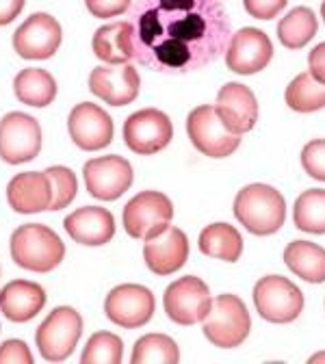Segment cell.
Returning a JSON list of instances; mask_svg holds the SVG:
<instances>
[{
  "label": "cell",
  "instance_id": "603a6c76",
  "mask_svg": "<svg viewBox=\"0 0 325 364\" xmlns=\"http://www.w3.org/2000/svg\"><path fill=\"white\" fill-rule=\"evenodd\" d=\"M94 55L109 65H124L132 59V41L128 20L105 24L91 39Z\"/></svg>",
  "mask_w": 325,
  "mask_h": 364
},
{
  "label": "cell",
  "instance_id": "7c38bea8",
  "mask_svg": "<svg viewBox=\"0 0 325 364\" xmlns=\"http://www.w3.org/2000/svg\"><path fill=\"white\" fill-rule=\"evenodd\" d=\"M85 185L91 198L102 202L119 200L132 187V165L117 154L98 156L85 163L82 167Z\"/></svg>",
  "mask_w": 325,
  "mask_h": 364
},
{
  "label": "cell",
  "instance_id": "4fadbf2b",
  "mask_svg": "<svg viewBox=\"0 0 325 364\" xmlns=\"http://www.w3.org/2000/svg\"><path fill=\"white\" fill-rule=\"evenodd\" d=\"M154 308L156 301L152 291L142 284H119L105 299L107 318L126 330L144 328L152 318Z\"/></svg>",
  "mask_w": 325,
  "mask_h": 364
},
{
  "label": "cell",
  "instance_id": "8fae6325",
  "mask_svg": "<svg viewBox=\"0 0 325 364\" xmlns=\"http://www.w3.org/2000/svg\"><path fill=\"white\" fill-rule=\"evenodd\" d=\"M213 304L211 291L204 280L184 276L171 282L165 291L163 306L167 316L178 326H196L208 314Z\"/></svg>",
  "mask_w": 325,
  "mask_h": 364
},
{
  "label": "cell",
  "instance_id": "ba28073f",
  "mask_svg": "<svg viewBox=\"0 0 325 364\" xmlns=\"http://www.w3.org/2000/svg\"><path fill=\"white\" fill-rule=\"evenodd\" d=\"M187 134L193 148L211 159H225L241 146V134L228 130L211 105H202L189 113Z\"/></svg>",
  "mask_w": 325,
  "mask_h": 364
},
{
  "label": "cell",
  "instance_id": "d6a6232c",
  "mask_svg": "<svg viewBox=\"0 0 325 364\" xmlns=\"http://www.w3.org/2000/svg\"><path fill=\"white\" fill-rule=\"evenodd\" d=\"M302 167L310 178L325 182V139H312L304 146Z\"/></svg>",
  "mask_w": 325,
  "mask_h": 364
},
{
  "label": "cell",
  "instance_id": "d6986e66",
  "mask_svg": "<svg viewBox=\"0 0 325 364\" xmlns=\"http://www.w3.org/2000/svg\"><path fill=\"white\" fill-rule=\"evenodd\" d=\"M217 115L235 134L250 132L258 122V102L254 91L241 82H225L217 94Z\"/></svg>",
  "mask_w": 325,
  "mask_h": 364
},
{
  "label": "cell",
  "instance_id": "7a4b0ae2",
  "mask_svg": "<svg viewBox=\"0 0 325 364\" xmlns=\"http://www.w3.org/2000/svg\"><path fill=\"white\" fill-rule=\"evenodd\" d=\"M235 217L247 232L256 237L275 235L287 221L284 196L269 185H247L235 198Z\"/></svg>",
  "mask_w": 325,
  "mask_h": 364
},
{
  "label": "cell",
  "instance_id": "9c48e42d",
  "mask_svg": "<svg viewBox=\"0 0 325 364\" xmlns=\"http://www.w3.org/2000/svg\"><path fill=\"white\" fill-rule=\"evenodd\" d=\"M41 126L33 115L14 111L0 119V159L9 165L33 161L41 152Z\"/></svg>",
  "mask_w": 325,
  "mask_h": 364
},
{
  "label": "cell",
  "instance_id": "1f68e13d",
  "mask_svg": "<svg viewBox=\"0 0 325 364\" xmlns=\"http://www.w3.org/2000/svg\"><path fill=\"white\" fill-rule=\"evenodd\" d=\"M46 176L50 180V187H53V204H50V210H61V208H68L76 193H78V180H76V173L63 165H55V167H48L46 169Z\"/></svg>",
  "mask_w": 325,
  "mask_h": 364
},
{
  "label": "cell",
  "instance_id": "ffe728a7",
  "mask_svg": "<svg viewBox=\"0 0 325 364\" xmlns=\"http://www.w3.org/2000/svg\"><path fill=\"white\" fill-rule=\"evenodd\" d=\"M65 232L80 245L98 247L115 237V217L100 206H82L70 213L63 221Z\"/></svg>",
  "mask_w": 325,
  "mask_h": 364
},
{
  "label": "cell",
  "instance_id": "4dcf8cb0",
  "mask_svg": "<svg viewBox=\"0 0 325 364\" xmlns=\"http://www.w3.org/2000/svg\"><path fill=\"white\" fill-rule=\"evenodd\" d=\"M124 355V343L117 334L96 332L85 345L80 355L82 364H119Z\"/></svg>",
  "mask_w": 325,
  "mask_h": 364
},
{
  "label": "cell",
  "instance_id": "7402d4cb",
  "mask_svg": "<svg viewBox=\"0 0 325 364\" xmlns=\"http://www.w3.org/2000/svg\"><path fill=\"white\" fill-rule=\"evenodd\" d=\"M46 291L31 280H14L0 289V312L11 323H26L46 306Z\"/></svg>",
  "mask_w": 325,
  "mask_h": 364
},
{
  "label": "cell",
  "instance_id": "3957f363",
  "mask_svg": "<svg viewBox=\"0 0 325 364\" xmlns=\"http://www.w3.org/2000/svg\"><path fill=\"white\" fill-rule=\"evenodd\" d=\"M11 260L35 273H48L65 258V243L48 225L26 223L11 235Z\"/></svg>",
  "mask_w": 325,
  "mask_h": 364
},
{
  "label": "cell",
  "instance_id": "f1b7e54d",
  "mask_svg": "<svg viewBox=\"0 0 325 364\" xmlns=\"http://www.w3.org/2000/svg\"><path fill=\"white\" fill-rule=\"evenodd\" d=\"M295 228L310 235H325V189H308L295 200Z\"/></svg>",
  "mask_w": 325,
  "mask_h": 364
},
{
  "label": "cell",
  "instance_id": "d590c367",
  "mask_svg": "<svg viewBox=\"0 0 325 364\" xmlns=\"http://www.w3.org/2000/svg\"><path fill=\"white\" fill-rule=\"evenodd\" d=\"M289 0H243L245 11L256 20H271L287 7Z\"/></svg>",
  "mask_w": 325,
  "mask_h": 364
},
{
  "label": "cell",
  "instance_id": "83f0119b",
  "mask_svg": "<svg viewBox=\"0 0 325 364\" xmlns=\"http://www.w3.org/2000/svg\"><path fill=\"white\" fill-rule=\"evenodd\" d=\"M284 100L291 111L314 113L325 107V85L314 80L310 72H302L289 82Z\"/></svg>",
  "mask_w": 325,
  "mask_h": 364
},
{
  "label": "cell",
  "instance_id": "d4e9b609",
  "mask_svg": "<svg viewBox=\"0 0 325 364\" xmlns=\"http://www.w3.org/2000/svg\"><path fill=\"white\" fill-rule=\"evenodd\" d=\"M14 91L22 105L43 109L57 98V80L50 72L39 68L22 70L14 80Z\"/></svg>",
  "mask_w": 325,
  "mask_h": 364
},
{
  "label": "cell",
  "instance_id": "44dd1931",
  "mask_svg": "<svg viewBox=\"0 0 325 364\" xmlns=\"http://www.w3.org/2000/svg\"><path fill=\"white\" fill-rule=\"evenodd\" d=\"M7 202L20 215L50 210L53 187L46 171L16 173L7 185Z\"/></svg>",
  "mask_w": 325,
  "mask_h": 364
},
{
  "label": "cell",
  "instance_id": "836d02e7",
  "mask_svg": "<svg viewBox=\"0 0 325 364\" xmlns=\"http://www.w3.org/2000/svg\"><path fill=\"white\" fill-rule=\"evenodd\" d=\"M0 364H33V353L24 341L9 338L0 345Z\"/></svg>",
  "mask_w": 325,
  "mask_h": 364
},
{
  "label": "cell",
  "instance_id": "30bf717a",
  "mask_svg": "<svg viewBox=\"0 0 325 364\" xmlns=\"http://www.w3.org/2000/svg\"><path fill=\"white\" fill-rule=\"evenodd\" d=\"M174 136V126L167 113L159 109H144L124 122V144L142 156H152L165 150Z\"/></svg>",
  "mask_w": 325,
  "mask_h": 364
},
{
  "label": "cell",
  "instance_id": "f546056e",
  "mask_svg": "<svg viewBox=\"0 0 325 364\" xmlns=\"http://www.w3.org/2000/svg\"><path fill=\"white\" fill-rule=\"evenodd\" d=\"M180 360L178 345L165 334H146L134 343L132 364H176Z\"/></svg>",
  "mask_w": 325,
  "mask_h": 364
},
{
  "label": "cell",
  "instance_id": "e575fe53",
  "mask_svg": "<svg viewBox=\"0 0 325 364\" xmlns=\"http://www.w3.org/2000/svg\"><path fill=\"white\" fill-rule=\"evenodd\" d=\"M85 5H87V11L94 18L109 20V18H117L126 14L130 7V0H85Z\"/></svg>",
  "mask_w": 325,
  "mask_h": 364
},
{
  "label": "cell",
  "instance_id": "5bb4252c",
  "mask_svg": "<svg viewBox=\"0 0 325 364\" xmlns=\"http://www.w3.org/2000/svg\"><path fill=\"white\" fill-rule=\"evenodd\" d=\"M63 28L48 14H33L14 33V50L22 59L43 61L50 59L61 46Z\"/></svg>",
  "mask_w": 325,
  "mask_h": 364
},
{
  "label": "cell",
  "instance_id": "6da1fadb",
  "mask_svg": "<svg viewBox=\"0 0 325 364\" xmlns=\"http://www.w3.org/2000/svg\"><path fill=\"white\" fill-rule=\"evenodd\" d=\"M128 24L132 59L167 74L217 61L230 41V18L219 0H134Z\"/></svg>",
  "mask_w": 325,
  "mask_h": 364
},
{
  "label": "cell",
  "instance_id": "2e32d148",
  "mask_svg": "<svg viewBox=\"0 0 325 364\" xmlns=\"http://www.w3.org/2000/svg\"><path fill=\"white\" fill-rule=\"evenodd\" d=\"M68 130L72 141L85 152L105 150L115 134L111 115L94 102H80L70 111Z\"/></svg>",
  "mask_w": 325,
  "mask_h": 364
},
{
  "label": "cell",
  "instance_id": "e0dca14e",
  "mask_svg": "<svg viewBox=\"0 0 325 364\" xmlns=\"http://www.w3.org/2000/svg\"><path fill=\"white\" fill-rule=\"evenodd\" d=\"M139 87H142L139 72L128 63L122 68L100 65L89 74V91L111 107H126L134 102L139 96Z\"/></svg>",
  "mask_w": 325,
  "mask_h": 364
},
{
  "label": "cell",
  "instance_id": "74e56055",
  "mask_svg": "<svg viewBox=\"0 0 325 364\" xmlns=\"http://www.w3.org/2000/svg\"><path fill=\"white\" fill-rule=\"evenodd\" d=\"M26 0H0V26L11 24L24 9Z\"/></svg>",
  "mask_w": 325,
  "mask_h": 364
},
{
  "label": "cell",
  "instance_id": "f35d334b",
  "mask_svg": "<svg viewBox=\"0 0 325 364\" xmlns=\"http://www.w3.org/2000/svg\"><path fill=\"white\" fill-rule=\"evenodd\" d=\"M308 362H310V364H325V351L310 355V360H308Z\"/></svg>",
  "mask_w": 325,
  "mask_h": 364
},
{
  "label": "cell",
  "instance_id": "52a82bcc",
  "mask_svg": "<svg viewBox=\"0 0 325 364\" xmlns=\"http://www.w3.org/2000/svg\"><path fill=\"white\" fill-rule=\"evenodd\" d=\"M254 306L269 323H293L304 310V293L289 278L267 276L254 287Z\"/></svg>",
  "mask_w": 325,
  "mask_h": 364
},
{
  "label": "cell",
  "instance_id": "5b68a950",
  "mask_svg": "<svg viewBox=\"0 0 325 364\" xmlns=\"http://www.w3.org/2000/svg\"><path fill=\"white\" fill-rule=\"evenodd\" d=\"M80 336H82V316L70 306H59L37 328L35 345L43 360L63 362L74 353Z\"/></svg>",
  "mask_w": 325,
  "mask_h": 364
},
{
  "label": "cell",
  "instance_id": "8992f818",
  "mask_svg": "<svg viewBox=\"0 0 325 364\" xmlns=\"http://www.w3.org/2000/svg\"><path fill=\"white\" fill-rule=\"evenodd\" d=\"M124 230L128 237L148 241L163 232L174 219V204L161 191H142L124 206Z\"/></svg>",
  "mask_w": 325,
  "mask_h": 364
},
{
  "label": "cell",
  "instance_id": "4316f807",
  "mask_svg": "<svg viewBox=\"0 0 325 364\" xmlns=\"http://www.w3.org/2000/svg\"><path fill=\"white\" fill-rule=\"evenodd\" d=\"M319 20L312 9L297 7L291 14H287L280 24H277V39L289 50H299L316 35Z\"/></svg>",
  "mask_w": 325,
  "mask_h": 364
},
{
  "label": "cell",
  "instance_id": "277c9868",
  "mask_svg": "<svg viewBox=\"0 0 325 364\" xmlns=\"http://www.w3.org/2000/svg\"><path fill=\"white\" fill-rule=\"evenodd\" d=\"M204 336L221 349H235L245 343L252 330V318L241 297L223 293L213 299L208 314L202 318Z\"/></svg>",
  "mask_w": 325,
  "mask_h": 364
},
{
  "label": "cell",
  "instance_id": "ab89813d",
  "mask_svg": "<svg viewBox=\"0 0 325 364\" xmlns=\"http://www.w3.org/2000/svg\"><path fill=\"white\" fill-rule=\"evenodd\" d=\"M321 18H323V22H325V0H323V5H321Z\"/></svg>",
  "mask_w": 325,
  "mask_h": 364
},
{
  "label": "cell",
  "instance_id": "cb8c5ba5",
  "mask_svg": "<svg viewBox=\"0 0 325 364\" xmlns=\"http://www.w3.org/2000/svg\"><path fill=\"white\" fill-rule=\"evenodd\" d=\"M284 264L310 284L325 282V250L316 243L291 241L284 250Z\"/></svg>",
  "mask_w": 325,
  "mask_h": 364
},
{
  "label": "cell",
  "instance_id": "ac0fdd59",
  "mask_svg": "<svg viewBox=\"0 0 325 364\" xmlns=\"http://www.w3.org/2000/svg\"><path fill=\"white\" fill-rule=\"evenodd\" d=\"M189 258V239L180 228L167 225L163 232L148 239L144 245L146 267L154 276H171L180 271Z\"/></svg>",
  "mask_w": 325,
  "mask_h": 364
},
{
  "label": "cell",
  "instance_id": "8d00e7d4",
  "mask_svg": "<svg viewBox=\"0 0 325 364\" xmlns=\"http://www.w3.org/2000/svg\"><path fill=\"white\" fill-rule=\"evenodd\" d=\"M308 72L312 74L314 80H319L321 85H325V41H321L319 46L310 50L308 55Z\"/></svg>",
  "mask_w": 325,
  "mask_h": 364
},
{
  "label": "cell",
  "instance_id": "484cf974",
  "mask_svg": "<svg viewBox=\"0 0 325 364\" xmlns=\"http://www.w3.org/2000/svg\"><path fill=\"white\" fill-rule=\"evenodd\" d=\"M198 247L204 256L237 262L243 254V237L230 223H211L200 232Z\"/></svg>",
  "mask_w": 325,
  "mask_h": 364
},
{
  "label": "cell",
  "instance_id": "9a60e30c",
  "mask_svg": "<svg viewBox=\"0 0 325 364\" xmlns=\"http://www.w3.org/2000/svg\"><path fill=\"white\" fill-rule=\"evenodd\" d=\"M225 65L228 70L250 76L265 70L273 59V43L260 28H241L230 35L225 48Z\"/></svg>",
  "mask_w": 325,
  "mask_h": 364
}]
</instances>
